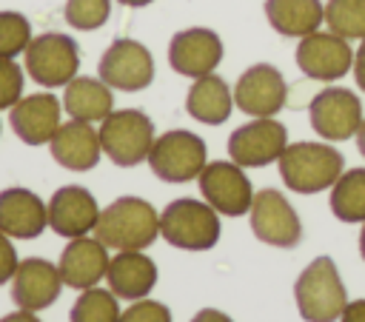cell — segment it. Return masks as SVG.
Listing matches in <instances>:
<instances>
[{
    "label": "cell",
    "instance_id": "1",
    "mask_svg": "<svg viewBox=\"0 0 365 322\" xmlns=\"http://www.w3.org/2000/svg\"><path fill=\"white\" fill-rule=\"evenodd\" d=\"M94 237L114 251H143L160 237V214L148 199L120 197L100 211Z\"/></svg>",
    "mask_w": 365,
    "mask_h": 322
},
{
    "label": "cell",
    "instance_id": "2",
    "mask_svg": "<svg viewBox=\"0 0 365 322\" xmlns=\"http://www.w3.org/2000/svg\"><path fill=\"white\" fill-rule=\"evenodd\" d=\"M282 182L297 191V194H319L331 188L342 168L345 160L331 142H288L285 151L277 160Z\"/></svg>",
    "mask_w": 365,
    "mask_h": 322
},
{
    "label": "cell",
    "instance_id": "3",
    "mask_svg": "<svg viewBox=\"0 0 365 322\" xmlns=\"http://www.w3.org/2000/svg\"><path fill=\"white\" fill-rule=\"evenodd\" d=\"M294 299L305 322H336L348 305L345 285L331 256H317L294 282Z\"/></svg>",
    "mask_w": 365,
    "mask_h": 322
},
{
    "label": "cell",
    "instance_id": "4",
    "mask_svg": "<svg viewBox=\"0 0 365 322\" xmlns=\"http://www.w3.org/2000/svg\"><path fill=\"white\" fill-rule=\"evenodd\" d=\"M160 234L168 245L182 251H208L220 239V214L194 197L171 199L160 214Z\"/></svg>",
    "mask_w": 365,
    "mask_h": 322
},
{
    "label": "cell",
    "instance_id": "5",
    "mask_svg": "<svg viewBox=\"0 0 365 322\" xmlns=\"http://www.w3.org/2000/svg\"><path fill=\"white\" fill-rule=\"evenodd\" d=\"M97 131H100L103 154L120 168H131V165H140L143 160H148L151 145L157 140L151 117L145 111H140V108L111 111L100 123Z\"/></svg>",
    "mask_w": 365,
    "mask_h": 322
},
{
    "label": "cell",
    "instance_id": "6",
    "mask_svg": "<svg viewBox=\"0 0 365 322\" xmlns=\"http://www.w3.org/2000/svg\"><path fill=\"white\" fill-rule=\"evenodd\" d=\"M29 77L43 88L68 85L77 77L80 68V48L68 34L46 31L31 37V43L23 51Z\"/></svg>",
    "mask_w": 365,
    "mask_h": 322
},
{
    "label": "cell",
    "instance_id": "7",
    "mask_svg": "<svg viewBox=\"0 0 365 322\" xmlns=\"http://www.w3.org/2000/svg\"><path fill=\"white\" fill-rule=\"evenodd\" d=\"M205 160H208V151L202 137L185 128H174L157 137L148 154V165L154 177H160L163 182H188L200 177V171L208 165Z\"/></svg>",
    "mask_w": 365,
    "mask_h": 322
},
{
    "label": "cell",
    "instance_id": "8",
    "mask_svg": "<svg viewBox=\"0 0 365 322\" xmlns=\"http://www.w3.org/2000/svg\"><path fill=\"white\" fill-rule=\"evenodd\" d=\"M200 194L202 199L222 217H242L251 211L254 202V188L251 180L245 177L242 165L234 160H217L208 162L200 171Z\"/></svg>",
    "mask_w": 365,
    "mask_h": 322
},
{
    "label": "cell",
    "instance_id": "9",
    "mask_svg": "<svg viewBox=\"0 0 365 322\" xmlns=\"http://www.w3.org/2000/svg\"><path fill=\"white\" fill-rule=\"evenodd\" d=\"M97 74L117 91H143L154 80V57L143 43L120 37L103 51Z\"/></svg>",
    "mask_w": 365,
    "mask_h": 322
},
{
    "label": "cell",
    "instance_id": "10",
    "mask_svg": "<svg viewBox=\"0 0 365 322\" xmlns=\"http://www.w3.org/2000/svg\"><path fill=\"white\" fill-rule=\"evenodd\" d=\"M251 231L259 242L274 248H294L302 239V222L294 205L277 188H262L251 202Z\"/></svg>",
    "mask_w": 365,
    "mask_h": 322
},
{
    "label": "cell",
    "instance_id": "11",
    "mask_svg": "<svg viewBox=\"0 0 365 322\" xmlns=\"http://www.w3.org/2000/svg\"><path fill=\"white\" fill-rule=\"evenodd\" d=\"M308 117H311V128L328 140V142H342L351 140L359 125H362V103L351 88H322L311 105H308Z\"/></svg>",
    "mask_w": 365,
    "mask_h": 322
},
{
    "label": "cell",
    "instance_id": "12",
    "mask_svg": "<svg viewBox=\"0 0 365 322\" xmlns=\"http://www.w3.org/2000/svg\"><path fill=\"white\" fill-rule=\"evenodd\" d=\"M288 145V131L274 117H254L228 137V157L242 168H262L279 160Z\"/></svg>",
    "mask_w": 365,
    "mask_h": 322
},
{
    "label": "cell",
    "instance_id": "13",
    "mask_svg": "<svg viewBox=\"0 0 365 322\" xmlns=\"http://www.w3.org/2000/svg\"><path fill=\"white\" fill-rule=\"evenodd\" d=\"M294 57H297L299 71L319 83L339 80L354 68V51L348 40L334 31H319V28L299 37Z\"/></svg>",
    "mask_w": 365,
    "mask_h": 322
},
{
    "label": "cell",
    "instance_id": "14",
    "mask_svg": "<svg viewBox=\"0 0 365 322\" xmlns=\"http://www.w3.org/2000/svg\"><path fill=\"white\" fill-rule=\"evenodd\" d=\"M288 97L285 77L271 63H257L245 68L234 85V105L251 117H274L282 111Z\"/></svg>",
    "mask_w": 365,
    "mask_h": 322
},
{
    "label": "cell",
    "instance_id": "15",
    "mask_svg": "<svg viewBox=\"0 0 365 322\" xmlns=\"http://www.w3.org/2000/svg\"><path fill=\"white\" fill-rule=\"evenodd\" d=\"M222 60V40L217 31L194 26L182 28L168 43V66L182 77H205L214 74V68Z\"/></svg>",
    "mask_w": 365,
    "mask_h": 322
},
{
    "label": "cell",
    "instance_id": "16",
    "mask_svg": "<svg viewBox=\"0 0 365 322\" xmlns=\"http://www.w3.org/2000/svg\"><path fill=\"white\" fill-rule=\"evenodd\" d=\"M9 111H11L9 114L11 131L26 145H46V142H51V137L63 125L60 123L63 103L51 91H37V94L20 97Z\"/></svg>",
    "mask_w": 365,
    "mask_h": 322
},
{
    "label": "cell",
    "instance_id": "17",
    "mask_svg": "<svg viewBox=\"0 0 365 322\" xmlns=\"http://www.w3.org/2000/svg\"><path fill=\"white\" fill-rule=\"evenodd\" d=\"M100 219V205L94 194L83 185H63L48 199V228L57 237L74 239L94 231Z\"/></svg>",
    "mask_w": 365,
    "mask_h": 322
},
{
    "label": "cell",
    "instance_id": "18",
    "mask_svg": "<svg viewBox=\"0 0 365 322\" xmlns=\"http://www.w3.org/2000/svg\"><path fill=\"white\" fill-rule=\"evenodd\" d=\"M63 291V276L60 268L51 265L48 259L29 256L17 265L11 276V299L23 311H43L48 308Z\"/></svg>",
    "mask_w": 365,
    "mask_h": 322
},
{
    "label": "cell",
    "instance_id": "19",
    "mask_svg": "<svg viewBox=\"0 0 365 322\" xmlns=\"http://www.w3.org/2000/svg\"><path fill=\"white\" fill-rule=\"evenodd\" d=\"M108 248L97 237H74L57 262L63 285L74 291L94 288L106 274H108Z\"/></svg>",
    "mask_w": 365,
    "mask_h": 322
},
{
    "label": "cell",
    "instance_id": "20",
    "mask_svg": "<svg viewBox=\"0 0 365 322\" xmlns=\"http://www.w3.org/2000/svg\"><path fill=\"white\" fill-rule=\"evenodd\" d=\"M48 151L57 165L68 171H91L100 162L103 145H100V131L91 128L86 120H68L57 128V134L48 142Z\"/></svg>",
    "mask_w": 365,
    "mask_h": 322
},
{
    "label": "cell",
    "instance_id": "21",
    "mask_svg": "<svg viewBox=\"0 0 365 322\" xmlns=\"http://www.w3.org/2000/svg\"><path fill=\"white\" fill-rule=\"evenodd\" d=\"M48 225V205L29 188L0 191V231L11 239H34Z\"/></svg>",
    "mask_w": 365,
    "mask_h": 322
},
{
    "label": "cell",
    "instance_id": "22",
    "mask_svg": "<svg viewBox=\"0 0 365 322\" xmlns=\"http://www.w3.org/2000/svg\"><path fill=\"white\" fill-rule=\"evenodd\" d=\"M106 279L117 299H143L157 285V265L143 251H117L108 262Z\"/></svg>",
    "mask_w": 365,
    "mask_h": 322
},
{
    "label": "cell",
    "instance_id": "23",
    "mask_svg": "<svg viewBox=\"0 0 365 322\" xmlns=\"http://www.w3.org/2000/svg\"><path fill=\"white\" fill-rule=\"evenodd\" d=\"M234 108V91L228 88V83L217 74H205L197 77L185 94V111L205 123V125H220L231 117Z\"/></svg>",
    "mask_w": 365,
    "mask_h": 322
},
{
    "label": "cell",
    "instance_id": "24",
    "mask_svg": "<svg viewBox=\"0 0 365 322\" xmlns=\"http://www.w3.org/2000/svg\"><path fill=\"white\" fill-rule=\"evenodd\" d=\"M63 108L74 120L86 123H103L114 111V94L111 85H106L100 77H74L68 85H63Z\"/></svg>",
    "mask_w": 365,
    "mask_h": 322
},
{
    "label": "cell",
    "instance_id": "25",
    "mask_svg": "<svg viewBox=\"0 0 365 322\" xmlns=\"http://www.w3.org/2000/svg\"><path fill=\"white\" fill-rule=\"evenodd\" d=\"M265 17L282 37H305L325 23V6L319 0H265Z\"/></svg>",
    "mask_w": 365,
    "mask_h": 322
},
{
    "label": "cell",
    "instance_id": "26",
    "mask_svg": "<svg viewBox=\"0 0 365 322\" xmlns=\"http://www.w3.org/2000/svg\"><path fill=\"white\" fill-rule=\"evenodd\" d=\"M328 205L339 222H365V168L342 171L331 185Z\"/></svg>",
    "mask_w": 365,
    "mask_h": 322
},
{
    "label": "cell",
    "instance_id": "27",
    "mask_svg": "<svg viewBox=\"0 0 365 322\" xmlns=\"http://www.w3.org/2000/svg\"><path fill=\"white\" fill-rule=\"evenodd\" d=\"M120 313L123 311L117 305V296L94 285V288H86L74 299L68 322H120Z\"/></svg>",
    "mask_w": 365,
    "mask_h": 322
},
{
    "label": "cell",
    "instance_id": "28",
    "mask_svg": "<svg viewBox=\"0 0 365 322\" xmlns=\"http://www.w3.org/2000/svg\"><path fill=\"white\" fill-rule=\"evenodd\" d=\"M325 26L345 40H365V0H328Z\"/></svg>",
    "mask_w": 365,
    "mask_h": 322
},
{
    "label": "cell",
    "instance_id": "29",
    "mask_svg": "<svg viewBox=\"0 0 365 322\" xmlns=\"http://www.w3.org/2000/svg\"><path fill=\"white\" fill-rule=\"evenodd\" d=\"M31 43V23L20 11H0V57L14 60Z\"/></svg>",
    "mask_w": 365,
    "mask_h": 322
},
{
    "label": "cell",
    "instance_id": "30",
    "mask_svg": "<svg viewBox=\"0 0 365 322\" xmlns=\"http://www.w3.org/2000/svg\"><path fill=\"white\" fill-rule=\"evenodd\" d=\"M63 17L71 28L94 31L111 17V0H66Z\"/></svg>",
    "mask_w": 365,
    "mask_h": 322
},
{
    "label": "cell",
    "instance_id": "31",
    "mask_svg": "<svg viewBox=\"0 0 365 322\" xmlns=\"http://www.w3.org/2000/svg\"><path fill=\"white\" fill-rule=\"evenodd\" d=\"M20 97H23V68L14 60L0 57V111L11 108Z\"/></svg>",
    "mask_w": 365,
    "mask_h": 322
},
{
    "label": "cell",
    "instance_id": "32",
    "mask_svg": "<svg viewBox=\"0 0 365 322\" xmlns=\"http://www.w3.org/2000/svg\"><path fill=\"white\" fill-rule=\"evenodd\" d=\"M120 322H171V311L157 299H134V305L120 313Z\"/></svg>",
    "mask_w": 365,
    "mask_h": 322
},
{
    "label": "cell",
    "instance_id": "33",
    "mask_svg": "<svg viewBox=\"0 0 365 322\" xmlns=\"http://www.w3.org/2000/svg\"><path fill=\"white\" fill-rule=\"evenodd\" d=\"M17 265H20V259H17V251L11 245V237L0 231V285H6L14 276Z\"/></svg>",
    "mask_w": 365,
    "mask_h": 322
},
{
    "label": "cell",
    "instance_id": "34",
    "mask_svg": "<svg viewBox=\"0 0 365 322\" xmlns=\"http://www.w3.org/2000/svg\"><path fill=\"white\" fill-rule=\"evenodd\" d=\"M339 322H365V299H354L345 305Z\"/></svg>",
    "mask_w": 365,
    "mask_h": 322
},
{
    "label": "cell",
    "instance_id": "35",
    "mask_svg": "<svg viewBox=\"0 0 365 322\" xmlns=\"http://www.w3.org/2000/svg\"><path fill=\"white\" fill-rule=\"evenodd\" d=\"M354 80H356V85L365 91V40L359 43V48H356V54H354Z\"/></svg>",
    "mask_w": 365,
    "mask_h": 322
},
{
    "label": "cell",
    "instance_id": "36",
    "mask_svg": "<svg viewBox=\"0 0 365 322\" xmlns=\"http://www.w3.org/2000/svg\"><path fill=\"white\" fill-rule=\"evenodd\" d=\"M191 322H234L228 313H222V311H217V308H202L200 313H194V319Z\"/></svg>",
    "mask_w": 365,
    "mask_h": 322
},
{
    "label": "cell",
    "instance_id": "37",
    "mask_svg": "<svg viewBox=\"0 0 365 322\" xmlns=\"http://www.w3.org/2000/svg\"><path fill=\"white\" fill-rule=\"evenodd\" d=\"M0 322H40L37 316H34V311H17V313H9V316H3Z\"/></svg>",
    "mask_w": 365,
    "mask_h": 322
},
{
    "label": "cell",
    "instance_id": "38",
    "mask_svg": "<svg viewBox=\"0 0 365 322\" xmlns=\"http://www.w3.org/2000/svg\"><path fill=\"white\" fill-rule=\"evenodd\" d=\"M356 145H359V154L365 157V120H362V125H359V131H356Z\"/></svg>",
    "mask_w": 365,
    "mask_h": 322
},
{
    "label": "cell",
    "instance_id": "39",
    "mask_svg": "<svg viewBox=\"0 0 365 322\" xmlns=\"http://www.w3.org/2000/svg\"><path fill=\"white\" fill-rule=\"evenodd\" d=\"M117 3L131 6V9H140V6H148V3H154V0H117Z\"/></svg>",
    "mask_w": 365,
    "mask_h": 322
},
{
    "label": "cell",
    "instance_id": "40",
    "mask_svg": "<svg viewBox=\"0 0 365 322\" xmlns=\"http://www.w3.org/2000/svg\"><path fill=\"white\" fill-rule=\"evenodd\" d=\"M359 254L365 259V222H362V234H359Z\"/></svg>",
    "mask_w": 365,
    "mask_h": 322
}]
</instances>
